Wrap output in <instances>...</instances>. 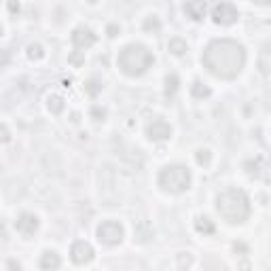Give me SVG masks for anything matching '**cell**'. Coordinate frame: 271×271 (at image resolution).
<instances>
[{"mask_svg": "<svg viewBox=\"0 0 271 271\" xmlns=\"http://www.w3.org/2000/svg\"><path fill=\"white\" fill-rule=\"evenodd\" d=\"M203 68L220 81H233L246 68V49L233 38H212L202 53Z\"/></svg>", "mask_w": 271, "mask_h": 271, "instance_id": "1", "label": "cell"}, {"mask_svg": "<svg viewBox=\"0 0 271 271\" xmlns=\"http://www.w3.org/2000/svg\"><path fill=\"white\" fill-rule=\"evenodd\" d=\"M218 216L229 222V225H244L252 214V203L250 197L244 193L242 189H225L216 195L214 202Z\"/></svg>", "mask_w": 271, "mask_h": 271, "instance_id": "2", "label": "cell"}, {"mask_svg": "<svg viewBox=\"0 0 271 271\" xmlns=\"http://www.w3.org/2000/svg\"><path fill=\"white\" fill-rule=\"evenodd\" d=\"M155 55L142 43H130L125 45L117 55V68L121 70L125 76H142L148 72V68H153Z\"/></svg>", "mask_w": 271, "mask_h": 271, "instance_id": "3", "label": "cell"}, {"mask_svg": "<svg viewBox=\"0 0 271 271\" xmlns=\"http://www.w3.org/2000/svg\"><path fill=\"white\" fill-rule=\"evenodd\" d=\"M193 185V174L185 163H170L163 165L157 174V187L163 191V193L170 195H180L185 191L191 189Z\"/></svg>", "mask_w": 271, "mask_h": 271, "instance_id": "4", "label": "cell"}, {"mask_svg": "<svg viewBox=\"0 0 271 271\" xmlns=\"http://www.w3.org/2000/svg\"><path fill=\"white\" fill-rule=\"evenodd\" d=\"M95 237H98L100 244L113 248V246H119L125 240V227L119 220H102L95 227Z\"/></svg>", "mask_w": 271, "mask_h": 271, "instance_id": "5", "label": "cell"}, {"mask_svg": "<svg viewBox=\"0 0 271 271\" xmlns=\"http://www.w3.org/2000/svg\"><path fill=\"white\" fill-rule=\"evenodd\" d=\"M212 21L216 23V26H233V23L240 19V11H237V6L233 2H227V0H222V2L214 4L212 9Z\"/></svg>", "mask_w": 271, "mask_h": 271, "instance_id": "6", "label": "cell"}, {"mask_svg": "<svg viewBox=\"0 0 271 271\" xmlns=\"http://www.w3.org/2000/svg\"><path fill=\"white\" fill-rule=\"evenodd\" d=\"M172 125L165 121L163 117H155V119H150V121L146 123L144 127V134H146V138L150 142H165V140H170L172 138Z\"/></svg>", "mask_w": 271, "mask_h": 271, "instance_id": "7", "label": "cell"}, {"mask_svg": "<svg viewBox=\"0 0 271 271\" xmlns=\"http://www.w3.org/2000/svg\"><path fill=\"white\" fill-rule=\"evenodd\" d=\"M38 229H41V218L36 216L34 212H21L17 218H15V231L26 237V240H30L32 235L38 233Z\"/></svg>", "mask_w": 271, "mask_h": 271, "instance_id": "8", "label": "cell"}, {"mask_svg": "<svg viewBox=\"0 0 271 271\" xmlns=\"http://www.w3.org/2000/svg\"><path fill=\"white\" fill-rule=\"evenodd\" d=\"M70 43H72L74 49L87 51L89 47H93L95 43H98V34H95L91 28H87V26H76L72 30V34H70Z\"/></svg>", "mask_w": 271, "mask_h": 271, "instance_id": "9", "label": "cell"}, {"mask_svg": "<svg viewBox=\"0 0 271 271\" xmlns=\"http://www.w3.org/2000/svg\"><path fill=\"white\" fill-rule=\"evenodd\" d=\"M93 257H95V250L89 242L76 240L70 246V261H72L74 265H87V263L93 261Z\"/></svg>", "mask_w": 271, "mask_h": 271, "instance_id": "10", "label": "cell"}, {"mask_svg": "<svg viewBox=\"0 0 271 271\" xmlns=\"http://www.w3.org/2000/svg\"><path fill=\"white\" fill-rule=\"evenodd\" d=\"M182 11H185V15L189 19L203 21L205 15H208V4H205V0H185Z\"/></svg>", "mask_w": 271, "mask_h": 271, "instance_id": "11", "label": "cell"}, {"mask_svg": "<svg viewBox=\"0 0 271 271\" xmlns=\"http://www.w3.org/2000/svg\"><path fill=\"white\" fill-rule=\"evenodd\" d=\"M38 267L41 269H60L62 267V259L55 250H45L41 254V261H38Z\"/></svg>", "mask_w": 271, "mask_h": 271, "instance_id": "12", "label": "cell"}, {"mask_svg": "<svg viewBox=\"0 0 271 271\" xmlns=\"http://www.w3.org/2000/svg\"><path fill=\"white\" fill-rule=\"evenodd\" d=\"M167 51H170L172 55H176V58H182V55L189 51V45H187L185 38L174 36V38H170V43H167Z\"/></svg>", "mask_w": 271, "mask_h": 271, "instance_id": "13", "label": "cell"}, {"mask_svg": "<svg viewBox=\"0 0 271 271\" xmlns=\"http://www.w3.org/2000/svg\"><path fill=\"white\" fill-rule=\"evenodd\" d=\"M47 108H49V113L51 115H62L64 110H66V102H64V98L62 95H58V93H51L49 98H47Z\"/></svg>", "mask_w": 271, "mask_h": 271, "instance_id": "14", "label": "cell"}, {"mask_svg": "<svg viewBox=\"0 0 271 271\" xmlns=\"http://www.w3.org/2000/svg\"><path fill=\"white\" fill-rule=\"evenodd\" d=\"M178 89H180V78H178L176 72H170V74L165 76V89H163L165 98H167V100H172L174 95H176Z\"/></svg>", "mask_w": 271, "mask_h": 271, "instance_id": "15", "label": "cell"}, {"mask_svg": "<svg viewBox=\"0 0 271 271\" xmlns=\"http://www.w3.org/2000/svg\"><path fill=\"white\" fill-rule=\"evenodd\" d=\"M102 89H104V83H102L100 78H87L83 83V91H85V95H89V98H98Z\"/></svg>", "mask_w": 271, "mask_h": 271, "instance_id": "16", "label": "cell"}, {"mask_svg": "<svg viewBox=\"0 0 271 271\" xmlns=\"http://www.w3.org/2000/svg\"><path fill=\"white\" fill-rule=\"evenodd\" d=\"M195 231L199 235H212L214 231H216V227H214V222L208 218V216H197V220H195Z\"/></svg>", "mask_w": 271, "mask_h": 271, "instance_id": "17", "label": "cell"}, {"mask_svg": "<svg viewBox=\"0 0 271 271\" xmlns=\"http://www.w3.org/2000/svg\"><path fill=\"white\" fill-rule=\"evenodd\" d=\"M161 28H163V23H161V19H159L157 15H148V17L142 21V30H144L146 34H159Z\"/></svg>", "mask_w": 271, "mask_h": 271, "instance_id": "18", "label": "cell"}, {"mask_svg": "<svg viewBox=\"0 0 271 271\" xmlns=\"http://www.w3.org/2000/svg\"><path fill=\"white\" fill-rule=\"evenodd\" d=\"M191 95H193L195 100H205V98H210V95H212V89L205 83L195 81L193 85H191Z\"/></svg>", "mask_w": 271, "mask_h": 271, "instance_id": "19", "label": "cell"}, {"mask_svg": "<svg viewBox=\"0 0 271 271\" xmlns=\"http://www.w3.org/2000/svg\"><path fill=\"white\" fill-rule=\"evenodd\" d=\"M26 51H28V58H30L32 62H38V60L45 58V47H43L41 43H30Z\"/></svg>", "mask_w": 271, "mask_h": 271, "instance_id": "20", "label": "cell"}, {"mask_svg": "<svg viewBox=\"0 0 271 271\" xmlns=\"http://www.w3.org/2000/svg\"><path fill=\"white\" fill-rule=\"evenodd\" d=\"M195 161H197V165H202V167H210V163H212V150L210 148H199L197 153H195Z\"/></svg>", "mask_w": 271, "mask_h": 271, "instance_id": "21", "label": "cell"}, {"mask_svg": "<svg viewBox=\"0 0 271 271\" xmlns=\"http://www.w3.org/2000/svg\"><path fill=\"white\" fill-rule=\"evenodd\" d=\"M89 117L93 119L95 123H102V121L106 119V108L100 106V104H93V106L89 108Z\"/></svg>", "mask_w": 271, "mask_h": 271, "instance_id": "22", "label": "cell"}, {"mask_svg": "<svg viewBox=\"0 0 271 271\" xmlns=\"http://www.w3.org/2000/svg\"><path fill=\"white\" fill-rule=\"evenodd\" d=\"M244 170H246V174H248V176H259L261 174V165H259V161H246L244 163Z\"/></svg>", "mask_w": 271, "mask_h": 271, "instance_id": "23", "label": "cell"}, {"mask_svg": "<svg viewBox=\"0 0 271 271\" xmlns=\"http://www.w3.org/2000/svg\"><path fill=\"white\" fill-rule=\"evenodd\" d=\"M85 51H78V49H74L72 53H70V58H68V62L72 64V66H81V64L85 62V55H83Z\"/></svg>", "mask_w": 271, "mask_h": 271, "instance_id": "24", "label": "cell"}, {"mask_svg": "<svg viewBox=\"0 0 271 271\" xmlns=\"http://www.w3.org/2000/svg\"><path fill=\"white\" fill-rule=\"evenodd\" d=\"M6 9H9V13L13 15V17H17V15L21 13V4H19V0H6Z\"/></svg>", "mask_w": 271, "mask_h": 271, "instance_id": "25", "label": "cell"}, {"mask_svg": "<svg viewBox=\"0 0 271 271\" xmlns=\"http://www.w3.org/2000/svg\"><path fill=\"white\" fill-rule=\"evenodd\" d=\"M106 34H108V38H117L119 34H121V26H119V23H108Z\"/></svg>", "mask_w": 271, "mask_h": 271, "instance_id": "26", "label": "cell"}, {"mask_svg": "<svg viewBox=\"0 0 271 271\" xmlns=\"http://www.w3.org/2000/svg\"><path fill=\"white\" fill-rule=\"evenodd\" d=\"M191 263H193V259H191V254H189V252H187V254H185V252L178 254V267H185V265L189 267Z\"/></svg>", "mask_w": 271, "mask_h": 271, "instance_id": "27", "label": "cell"}, {"mask_svg": "<svg viewBox=\"0 0 271 271\" xmlns=\"http://www.w3.org/2000/svg\"><path fill=\"white\" fill-rule=\"evenodd\" d=\"M6 269H17V271H19V269H21V263H19V261H13V259H11L9 263H6Z\"/></svg>", "mask_w": 271, "mask_h": 271, "instance_id": "28", "label": "cell"}, {"mask_svg": "<svg viewBox=\"0 0 271 271\" xmlns=\"http://www.w3.org/2000/svg\"><path fill=\"white\" fill-rule=\"evenodd\" d=\"M11 140V134H9V127L2 125V142H9Z\"/></svg>", "mask_w": 271, "mask_h": 271, "instance_id": "29", "label": "cell"}, {"mask_svg": "<svg viewBox=\"0 0 271 271\" xmlns=\"http://www.w3.org/2000/svg\"><path fill=\"white\" fill-rule=\"evenodd\" d=\"M252 2L259 6H271V0H252Z\"/></svg>", "mask_w": 271, "mask_h": 271, "instance_id": "30", "label": "cell"}, {"mask_svg": "<svg viewBox=\"0 0 271 271\" xmlns=\"http://www.w3.org/2000/svg\"><path fill=\"white\" fill-rule=\"evenodd\" d=\"M87 2H89V4H98L100 0H87Z\"/></svg>", "mask_w": 271, "mask_h": 271, "instance_id": "31", "label": "cell"}]
</instances>
